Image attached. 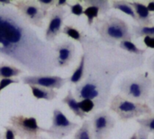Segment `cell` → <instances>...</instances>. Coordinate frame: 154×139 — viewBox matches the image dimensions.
I'll return each instance as SVG.
<instances>
[{"label": "cell", "instance_id": "1", "mask_svg": "<svg viewBox=\"0 0 154 139\" xmlns=\"http://www.w3.org/2000/svg\"><path fill=\"white\" fill-rule=\"evenodd\" d=\"M0 57L32 75L55 71V53L11 5H0Z\"/></svg>", "mask_w": 154, "mask_h": 139}, {"label": "cell", "instance_id": "2", "mask_svg": "<svg viewBox=\"0 0 154 139\" xmlns=\"http://www.w3.org/2000/svg\"><path fill=\"white\" fill-rule=\"evenodd\" d=\"M80 44L86 60L85 74L75 88V98L92 100L96 109H103L107 104L116 76L124 71L142 66L143 56L124 54L99 39L86 34Z\"/></svg>", "mask_w": 154, "mask_h": 139}, {"label": "cell", "instance_id": "3", "mask_svg": "<svg viewBox=\"0 0 154 139\" xmlns=\"http://www.w3.org/2000/svg\"><path fill=\"white\" fill-rule=\"evenodd\" d=\"M93 25L99 40L109 46L115 47L123 41H132L134 38L127 23L116 15L106 14L97 18Z\"/></svg>", "mask_w": 154, "mask_h": 139}, {"label": "cell", "instance_id": "4", "mask_svg": "<svg viewBox=\"0 0 154 139\" xmlns=\"http://www.w3.org/2000/svg\"><path fill=\"white\" fill-rule=\"evenodd\" d=\"M109 109L123 122L153 115V111L148 104L132 101L121 95H116L110 100Z\"/></svg>", "mask_w": 154, "mask_h": 139}, {"label": "cell", "instance_id": "5", "mask_svg": "<svg viewBox=\"0 0 154 139\" xmlns=\"http://www.w3.org/2000/svg\"><path fill=\"white\" fill-rule=\"evenodd\" d=\"M153 81L150 75L145 72L138 75L135 78L124 79L119 83V90L127 100L135 102L145 101L152 89Z\"/></svg>", "mask_w": 154, "mask_h": 139}, {"label": "cell", "instance_id": "6", "mask_svg": "<svg viewBox=\"0 0 154 139\" xmlns=\"http://www.w3.org/2000/svg\"><path fill=\"white\" fill-rule=\"evenodd\" d=\"M8 123L14 128L16 137L22 139H37L42 133H45V128H41L33 117L11 116Z\"/></svg>", "mask_w": 154, "mask_h": 139}, {"label": "cell", "instance_id": "7", "mask_svg": "<svg viewBox=\"0 0 154 139\" xmlns=\"http://www.w3.org/2000/svg\"><path fill=\"white\" fill-rule=\"evenodd\" d=\"M13 6L26 23L39 28L43 26V20L49 13L42 8L37 1L32 0H17L14 2Z\"/></svg>", "mask_w": 154, "mask_h": 139}, {"label": "cell", "instance_id": "8", "mask_svg": "<svg viewBox=\"0 0 154 139\" xmlns=\"http://www.w3.org/2000/svg\"><path fill=\"white\" fill-rule=\"evenodd\" d=\"M79 125L70 121L64 113L55 109L52 113V123L49 128H45V133L52 139H63L76 130Z\"/></svg>", "mask_w": 154, "mask_h": 139}, {"label": "cell", "instance_id": "9", "mask_svg": "<svg viewBox=\"0 0 154 139\" xmlns=\"http://www.w3.org/2000/svg\"><path fill=\"white\" fill-rule=\"evenodd\" d=\"M116 126L115 118L106 110L96 113L91 119L94 139H106Z\"/></svg>", "mask_w": 154, "mask_h": 139}, {"label": "cell", "instance_id": "10", "mask_svg": "<svg viewBox=\"0 0 154 139\" xmlns=\"http://www.w3.org/2000/svg\"><path fill=\"white\" fill-rule=\"evenodd\" d=\"M68 15V12L65 8L53 7L48 13V26L45 32V41L47 43H52L55 41L57 36L62 32V25L65 18Z\"/></svg>", "mask_w": 154, "mask_h": 139}, {"label": "cell", "instance_id": "11", "mask_svg": "<svg viewBox=\"0 0 154 139\" xmlns=\"http://www.w3.org/2000/svg\"><path fill=\"white\" fill-rule=\"evenodd\" d=\"M21 81L29 86H38L51 90H60L68 82V79L53 75H26L22 77Z\"/></svg>", "mask_w": 154, "mask_h": 139}, {"label": "cell", "instance_id": "12", "mask_svg": "<svg viewBox=\"0 0 154 139\" xmlns=\"http://www.w3.org/2000/svg\"><path fill=\"white\" fill-rule=\"evenodd\" d=\"M55 53V66L56 68L68 67L75 59L76 47L73 42L64 41L60 43H57L53 47Z\"/></svg>", "mask_w": 154, "mask_h": 139}, {"label": "cell", "instance_id": "13", "mask_svg": "<svg viewBox=\"0 0 154 139\" xmlns=\"http://www.w3.org/2000/svg\"><path fill=\"white\" fill-rule=\"evenodd\" d=\"M130 5L133 6L135 15H136V22L138 23V25L140 26H152V14L148 11L147 5L141 2L137 1H131Z\"/></svg>", "mask_w": 154, "mask_h": 139}, {"label": "cell", "instance_id": "14", "mask_svg": "<svg viewBox=\"0 0 154 139\" xmlns=\"http://www.w3.org/2000/svg\"><path fill=\"white\" fill-rule=\"evenodd\" d=\"M61 102H62L63 104L67 105L68 108L74 113V115H75L76 117H79V118H81V119H84V118L87 117V115H85V114L81 111V109H80V108H79V101H78V100L75 98V96L72 94V91H71L70 90L68 91V94L65 96V98H63V99L61 100Z\"/></svg>", "mask_w": 154, "mask_h": 139}, {"label": "cell", "instance_id": "15", "mask_svg": "<svg viewBox=\"0 0 154 139\" xmlns=\"http://www.w3.org/2000/svg\"><path fill=\"white\" fill-rule=\"evenodd\" d=\"M32 90V96L36 100H44L47 101H51L57 98V91L51 89H46V88H42L38 86H30Z\"/></svg>", "mask_w": 154, "mask_h": 139}, {"label": "cell", "instance_id": "16", "mask_svg": "<svg viewBox=\"0 0 154 139\" xmlns=\"http://www.w3.org/2000/svg\"><path fill=\"white\" fill-rule=\"evenodd\" d=\"M23 72V70L5 62L0 63V79H12L17 77Z\"/></svg>", "mask_w": 154, "mask_h": 139}, {"label": "cell", "instance_id": "17", "mask_svg": "<svg viewBox=\"0 0 154 139\" xmlns=\"http://www.w3.org/2000/svg\"><path fill=\"white\" fill-rule=\"evenodd\" d=\"M111 7L116 10L121 11L122 13L129 15L136 22V15L133 6L130 5V2L124 1V0H114L111 3Z\"/></svg>", "mask_w": 154, "mask_h": 139}, {"label": "cell", "instance_id": "18", "mask_svg": "<svg viewBox=\"0 0 154 139\" xmlns=\"http://www.w3.org/2000/svg\"><path fill=\"white\" fill-rule=\"evenodd\" d=\"M85 63H86L85 55L82 54L78 67L76 68V70L74 71L72 75L68 79L69 82H70L71 84L78 85L82 81V80L84 78V74H85Z\"/></svg>", "mask_w": 154, "mask_h": 139}, {"label": "cell", "instance_id": "19", "mask_svg": "<svg viewBox=\"0 0 154 139\" xmlns=\"http://www.w3.org/2000/svg\"><path fill=\"white\" fill-rule=\"evenodd\" d=\"M73 139H94L91 122L88 120L84 121L79 128L76 131Z\"/></svg>", "mask_w": 154, "mask_h": 139}, {"label": "cell", "instance_id": "20", "mask_svg": "<svg viewBox=\"0 0 154 139\" xmlns=\"http://www.w3.org/2000/svg\"><path fill=\"white\" fill-rule=\"evenodd\" d=\"M118 47L128 53H131L133 55H136V56H143V54L146 52L145 49H141L139 47H137L135 45V43H134L132 41H123L121 43H119Z\"/></svg>", "mask_w": 154, "mask_h": 139}, {"label": "cell", "instance_id": "21", "mask_svg": "<svg viewBox=\"0 0 154 139\" xmlns=\"http://www.w3.org/2000/svg\"><path fill=\"white\" fill-rule=\"evenodd\" d=\"M86 6H95L99 10V14L106 15L111 7V3L108 0H84Z\"/></svg>", "mask_w": 154, "mask_h": 139}, {"label": "cell", "instance_id": "22", "mask_svg": "<svg viewBox=\"0 0 154 139\" xmlns=\"http://www.w3.org/2000/svg\"><path fill=\"white\" fill-rule=\"evenodd\" d=\"M132 33L134 38H141L145 36L154 37V25L152 26H140V25H133L132 26Z\"/></svg>", "mask_w": 154, "mask_h": 139}, {"label": "cell", "instance_id": "23", "mask_svg": "<svg viewBox=\"0 0 154 139\" xmlns=\"http://www.w3.org/2000/svg\"><path fill=\"white\" fill-rule=\"evenodd\" d=\"M61 33H63L67 36L72 38L73 40L79 42V43H81L83 42V39H84V36H85V34L83 33H81L78 28H76V27H74L72 25H65L62 28Z\"/></svg>", "mask_w": 154, "mask_h": 139}, {"label": "cell", "instance_id": "24", "mask_svg": "<svg viewBox=\"0 0 154 139\" xmlns=\"http://www.w3.org/2000/svg\"><path fill=\"white\" fill-rule=\"evenodd\" d=\"M136 122L139 124L140 128L144 129L149 134L152 133L154 135V114L150 117H144L136 119Z\"/></svg>", "mask_w": 154, "mask_h": 139}, {"label": "cell", "instance_id": "25", "mask_svg": "<svg viewBox=\"0 0 154 139\" xmlns=\"http://www.w3.org/2000/svg\"><path fill=\"white\" fill-rule=\"evenodd\" d=\"M87 19H88V25L91 26L94 24V20L96 18H98L99 15V10L95 7V6H87L86 9H84V14H83Z\"/></svg>", "mask_w": 154, "mask_h": 139}, {"label": "cell", "instance_id": "26", "mask_svg": "<svg viewBox=\"0 0 154 139\" xmlns=\"http://www.w3.org/2000/svg\"><path fill=\"white\" fill-rule=\"evenodd\" d=\"M79 108L81 111L85 114L88 115L89 113H92L94 110H96V105L92 100H82L79 101Z\"/></svg>", "mask_w": 154, "mask_h": 139}, {"label": "cell", "instance_id": "27", "mask_svg": "<svg viewBox=\"0 0 154 139\" xmlns=\"http://www.w3.org/2000/svg\"><path fill=\"white\" fill-rule=\"evenodd\" d=\"M68 6L69 7L70 14H74L76 16H81L84 14V7L79 2H77L74 5L69 4Z\"/></svg>", "mask_w": 154, "mask_h": 139}, {"label": "cell", "instance_id": "28", "mask_svg": "<svg viewBox=\"0 0 154 139\" xmlns=\"http://www.w3.org/2000/svg\"><path fill=\"white\" fill-rule=\"evenodd\" d=\"M38 4L41 5L42 8H43L46 11H49L51 7L53 8L56 5V0H38Z\"/></svg>", "mask_w": 154, "mask_h": 139}, {"label": "cell", "instance_id": "29", "mask_svg": "<svg viewBox=\"0 0 154 139\" xmlns=\"http://www.w3.org/2000/svg\"><path fill=\"white\" fill-rule=\"evenodd\" d=\"M5 134L3 136V139H15V132L11 126H4Z\"/></svg>", "mask_w": 154, "mask_h": 139}, {"label": "cell", "instance_id": "30", "mask_svg": "<svg viewBox=\"0 0 154 139\" xmlns=\"http://www.w3.org/2000/svg\"><path fill=\"white\" fill-rule=\"evenodd\" d=\"M19 81L18 80H13V79H2L0 80V92L5 89L6 87H8L9 85L11 84H14V83H18Z\"/></svg>", "mask_w": 154, "mask_h": 139}, {"label": "cell", "instance_id": "31", "mask_svg": "<svg viewBox=\"0 0 154 139\" xmlns=\"http://www.w3.org/2000/svg\"><path fill=\"white\" fill-rule=\"evenodd\" d=\"M143 43L147 48L154 50V37L152 36H145L143 37Z\"/></svg>", "mask_w": 154, "mask_h": 139}, {"label": "cell", "instance_id": "32", "mask_svg": "<svg viewBox=\"0 0 154 139\" xmlns=\"http://www.w3.org/2000/svg\"><path fill=\"white\" fill-rule=\"evenodd\" d=\"M149 135L150 134L148 132L140 128L137 132V139H149Z\"/></svg>", "mask_w": 154, "mask_h": 139}, {"label": "cell", "instance_id": "33", "mask_svg": "<svg viewBox=\"0 0 154 139\" xmlns=\"http://www.w3.org/2000/svg\"><path fill=\"white\" fill-rule=\"evenodd\" d=\"M69 5V3L68 2V0H58L56 2L55 7H60V8H65V6H68Z\"/></svg>", "mask_w": 154, "mask_h": 139}, {"label": "cell", "instance_id": "34", "mask_svg": "<svg viewBox=\"0 0 154 139\" xmlns=\"http://www.w3.org/2000/svg\"><path fill=\"white\" fill-rule=\"evenodd\" d=\"M148 66L151 69V71L154 74V54H152L149 59H148Z\"/></svg>", "mask_w": 154, "mask_h": 139}, {"label": "cell", "instance_id": "35", "mask_svg": "<svg viewBox=\"0 0 154 139\" xmlns=\"http://www.w3.org/2000/svg\"><path fill=\"white\" fill-rule=\"evenodd\" d=\"M13 5H14V2H12L10 0H3V1H0V5H5V6L11 5V6H13Z\"/></svg>", "mask_w": 154, "mask_h": 139}, {"label": "cell", "instance_id": "36", "mask_svg": "<svg viewBox=\"0 0 154 139\" xmlns=\"http://www.w3.org/2000/svg\"><path fill=\"white\" fill-rule=\"evenodd\" d=\"M147 8H148V11L150 13H154V1H151L148 3Z\"/></svg>", "mask_w": 154, "mask_h": 139}, {"label": "cell", "instance_id": "37", "mask_svg": "<svg viewBox=\"0 0 154 139\" xmlns=\"http://www.w3.org/2000/svg\"><path fill=\"white\" fill-rule=\"evenodd\" d=\"M130 139H137V133H134Z\"/></svg>", "mask_w": 154, "mask_h": 139}, {"label": "cell", "instance_id": "38", "mask_svg": "<svg viewBox=\"0 0 154 139\" xmlns=\"http://www.w3.org/2000/svg\"><path fill=\"white\" fill-rule=\"evenodd\" d=\"M37 139H49V138H47V137H43V136H40V137H39Z\"/></svg>", "mask_w": 154, "mask_h": 139}, {"label": "cell", "instance_id": "39", "mask_svg": "<svg viewBox=\"0 0 154 139\" xmlns=\"http://www.w3.org/2000/svg\"><path fill=\"white\" fill-rule=\"evenodd\" d=\"M152 104H153V106H154V95H153V98H152Z\"/></svg>", "mask_w": 154, "mask_h": 139}, {"label": "cell", "instance_id": "40", "mask_svg": "<svg viewBox=\"0 0 154 139\" xmlns=\"http://www.w3.org/2000/svg\"><path fill=\"white\" fill-rule=\"evenodd\" d=\"M0 139H3V136H2V134L0 133Z\"/></svg>", "mask_w": 154, "mask_h": 139}, {"label": "cell", "instance_id": "41", "mask_svg": "<svg viewBox=\"0 0 154 139\" xmlns=\"http://www.w3.org/2000/svg\"><path fill=\"white\" fill-rule=\"evenodd\" d=\"M153 139H154V138H153Z\"/></svg>", "mask_w": 154, "mask_h": 139}]
</instances>
